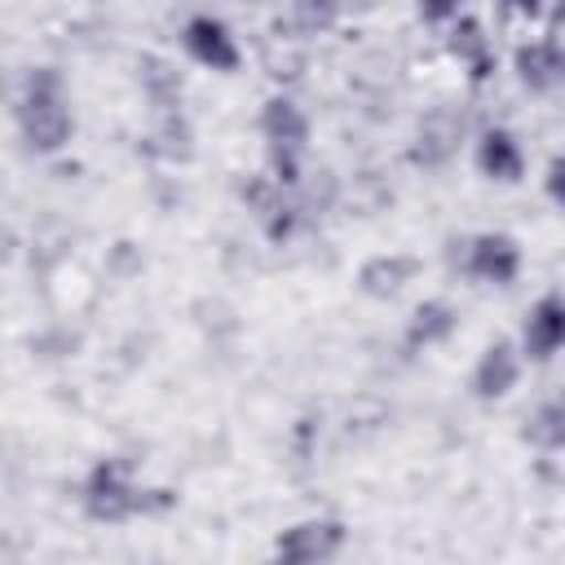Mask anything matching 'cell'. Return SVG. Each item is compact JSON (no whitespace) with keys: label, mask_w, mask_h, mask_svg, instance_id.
Segmentation results:
<instances>
[{"label":"cell","mask_w":565,"mask_h":565,"mask_svg":"<svg viewBox=\"0 0 565 565\" xmlns=\"http://www.w3.org/2000/svg\"><path fill=\"white\" fill-rule=\"evenodd\" d=\"M340 543H344V525L340 521H327V516H313V521H300V525L282 530L278 543H274V552L287 565H318V561L335 556Z\"/></svg>","instance_id":"cell-4"},{"label":"cell","mask_w":565,"mask_h":565,"mask_svg":"<svg viewBox=\"0 0 565 565\" xmlns=\"http://www.w3.org/2000/svg\"><path fill=\"white\" fill-rule=\"evenodd\" d=\"M561 84H565V75H561Z\"/></svg>","instance_id":"cell-23"},{"label":"cell","mask_w":565,"mask_h":565,"mask_svg":"<svg viewBox=\"0 0 565 565\" xmlns=\"http://www.w3.org/2000/svg\"><path fill=\"white\" fill-rule=\"evenodd\" d=\"M185 49H190L194 62H203L212 71H234L238 66V44H234L230 26L216 22V18H207V13H199V18L185 22Z\"/></svg>","instance_id":"cell-7"},{"label":"cell","mask_w":565,"mask_h":565,"mask_svg":"<svg viewBox=\"0 0 565 565\" xmlns=\"http://www.w3.org/2000/svg\"><path fill=\"white\" fill-rule=\"evenodd\" d=\"M521 269V247L508 234H477L468 243V274L494 287H508Z\"/></svg>","instance_id":"cell-6"},{"label":"cell","mask_w":565,"mask_h":565,"mask_svg":"<svg viewBox=\"0 0 565 565\" xmlns=\"http://www.w3.org/2000/svg\"><path fill=\"white\" fill-rule=\"evenodd\" d=\"M260 132L269 141V177L282 185H300V150L309 141V119L291 97H269L260 110Z\"/></svg>","instance_id":"cell-3"},{"label":"cell","mask_w":565,"mask_h":565,"mask_svg":"<svg viewBox=\"0 0 565 565\" xmlns=\"http://www.w3.org/2000/svg\"><path fill=\"white\" fill-rule=\"evenodd\" d=\"M556 9H561V18H565V0H556Z\"/></svg>","instance_id":"cell-22"},{"label":"cell","mask_w":565,"mask_h":565,"mask_svg":"<svg viewBox=\"0 0 565 565\" xmlns=\"http://www.w3.org/2000/svg\"><path fill=\"white\" fill-rule=\"evenodd\" d=\"M146 150H150V154H159V159H168V163L190 159V124L181 119V110H177V106H159L154 128L146 132Z\"/></svg>","instance_id":"cell-14"},{"label":"cell","mask_w":565,"mask_h":565,"mask_svg":"<svg viewBox=\"0 0 565 565\" xmlns=\"http://www.w3.org/2000/svg\"><path fill=\"white\" fill-rule=\"evenodd\" d=\"M455 322H459V313L446 300H424L406 322V344L411 349H433L455 331Z\"/></svg>","instance_id":"cell-15"},{"label":"cell","mask_w":565,"mask_h":565,"mask_svg":"<svg viewBox=\"0 0 565 565\" xmlns=\"http://www.w3.org/2000/svg\"><path fill=\"white\" fill-rule=\"evenodd\" d=\"M556 349H565V296H543L525 318V353L547 362Z\"/></svg>","instance_id":"cell-8"},{"label":"cell","mask_w":565,"mask_h":565,"mask_svg":"<svg viewBox=\"0 0 565 565\" xmlns=\"http://www.w3.org/2000/svg\"><path fill=\"white\" fill-rule=\"evenodd\" d=\"M18 128H22V141L40 154H53L71 141V106L62 97V79L49 66H40L22 79Z\"/></svg>","instance_id":"cell-2"},{"label":"cell","mask_w":565,"mask_h":565,"mask_svg":"<svg viewBox=\"0 0 565 565\" xmlns=\"http://www.w3.org/2000/svg\"><path fill=\"white\" fill-rule=\"evenodd\" d=\"M516 375H521L516 349L508 340H494V344H486V353H481V362L472 371V393L486 397V402H494V397H503L516 384Z\"/></svg>","instance_id":"cell-9"},{"label":"cell","mask_w":565,"mask_h":565,"mask_svg":"<svg viewBox=\"0 0 565 565\" xmlns=\"http://www.w3.org/2000/svg\"><path fill=\"white\" fill-rule=\"evenodd\" d=\"M459 141H463V115L450 110V106H437V110H428L419 119L415 141H411V159L419 168H441V163L455 159Z\"/></svg>","instance_id":"cell-5"},{"label":"cell","mask_w":565,"mask_h":565,"mask_svg":"<svg viewBox=\"0 0 565 565\" xmlns=\"http://www.w3.org/2000/svg\"><path fill=\"white\" fill-rule=\"evenodd\" d=\"M450 53L468 66L472 79H486V75L494 71L490 40H486V31H481L472 18H455V22H450Z\"/></svg>","instance_id":"cell-13"},{"label":"cell","mask_w":565,"mask_h":565,"mask_svg":"<svg viewBox=\"0 0 565 565\" xmlns=\"http://www.w3.org/2000/svg\"><path fill=\"white\" fill-rule=\"evenodd\" d=\"M415 274H419V260H415V256L388 252V256H371V260L362 265L358 282H362V291H366V296L388 300V296H397V291H402V287H406Z\"/></svg>","instance_id":"cell-12"},{"label":"cell","mask_w":565,"mask_h":565,"mask_svg":"<svg viewBox=\"0 0 565 565\" xmlns=\"http://www.w3.org/2000/svg\"><path fill=\"white\" fill-rule=\"evenodd\" d=\"M503 9H512V13H521V18H534V13L543 9V0H503Z\"/></svg>","instance_id":"cell-21"},{"label":"cell","mask_w":565,"mask_h":565,"mask_svg":"<svg viewBox=\"0 0 565 565\" xmlns=\"http://www.w3.org/2000/svg\"><path fill=\"white\" fill-rule=\"evenodd\" d=\"M459 4H463V0H419V18L433 22V26L455 22V18H459Z\"/></svg>","instance_id":"cell-19"},{"label":"cell","mask_w":565,"mask_h":565,"mask_svg":"<svg viewBox=\"0 0 565 565\" xmlns=\"http://www.w3.org/2000/svg\"><path fill=\"white\" fill-rule=\"evenodd\" d=\"M525 441L539 450H565V397H547L525 419Z\"/></svg>","instance_id":"cell-16"},{"label":"cell","mask_w":565,"mask_h":565,"mask_svg":"<svg viewBox=\"0 0 565 565\" xmlns=\"http://www.w3.org/2000/svg\"><path fill=\"white\" fill-rule=\"evenodd\" d=\"M547 194L565 207V159H552V168H547Z\"/></svg>","instance_id":"cell-20"},{"label":"cell","mask_w":565,"mask_h":565,"mask_svg":"<svg viewBox=\"0 0 565 565\" xmlns=\"http://www.w3.org/2000/svg\"><path fill=\"white\" fill-rule=\"evenodd\" d=\"M141 66H146V71H141V79H146V88H150L154 106H177V93H181L177 71H172L168 62H159V57H146Z\"/></svg>","instance_id":"cell-18"},{"label":"cell","mask_w":565,"mask_h":565,"mask_svg":"<svg viewBox=\"0 0 565 565\" xmlns=\"http://www.w3.org/2000/svg\"><path fill=\"white\" fill-rule=\"evenodd\" d=\"M477 168L490 181H521L525 154H521V146H516V137L508 128H486L481 141H477Z\"/></svg>","instance_id":"cell-10"},{"label":"cell","mask_w":565,"mask_h":565,"mask_svg":"<svg viewBox=\"0 0 565 565\" xmlns=\"http://www.w3.org/2000/svg\"><path fill=\"white\" fill-rule=\"evenodd\" d=\"M335 18H340L335 0H291V26L300 35H322L335 26Z\"/></svg>","instance_id":"cell-17"},{"label":"cell","mask_w":565,"mask_h":565,"mask_svg":"<svg viewBox=\"0 0 565 565\" xmlns=\"http://www.w3.org/2000/svg\"><path fill=\"white\" fill-rule=\"evenodd\" d=\"M84 512L102 525H119L137 512H150V508H168L172 494L168 490H141L137 477H132V463L128 459H97L84 477Z\"/></svg>","instance_id":"cell-1"},{"label":"cell","mask_w":565,"mask_h":565,"mask_svg":"<svg viewBox=\"0 0 565 565\" xmlns=\"http://www.w3.org/2000/svg\"><path fill=\"white\" fill-rule=\"evenodd\" d=\"M565 75V53L552 44V40H534V44H521L516 49V79L534 93H547L556 88Z\"/></svg>","instance_id":"cell-11"}]
</instances>
